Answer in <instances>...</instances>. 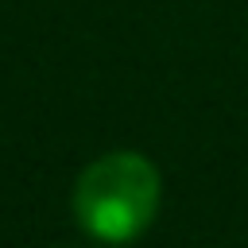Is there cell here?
Here are the masks:
<instances>
[{"mask_svg": "<svg viewBox=\"0 0 248 248\" xmlns=\"http://www.w3.org/2000/svg\"><path fill=\"white\" fill-rule=\"evenodd\" d=\"M163 178L140 151H108L93 159L74 182L78 225L105 244L136 240L159 213Z\"/></svg>", "mask_w": 248, "mask_h": 248, "instance_id": "1", "label": "cell"}]
</instances>
